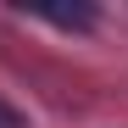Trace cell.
Segmentation results:
<instances>
[{
	"mask_svg": "<svg viewBox=\"0 0 128 128\" xmlns=\"http://www.w3.org/2000/svg\"><path fill=\"white\" fill-rule=\"evenodd\" d=\"M22 11L50 22V28H67V34H89L95 28V6H22Z\"/></svg>",
	"mask_w": 128,
	"mask_h": 128,
	"instance_id": "1",
	"label": "cell"
},
{
	"mask_svg": "<svg viewBox=\"0 0 128 128\" xmlns=\"http://www.w3.org/2000/svg\"><path fill=\"white\" fill-rule=\"evenodd\" d=\"M0 128H28V117L17 112V106H6V100H0Z\"/></svg>",
	"mask_w": 128,
	"mask_h": 128,
	"instance_id": "2",
	"label": "cell"
}]
</instances>
